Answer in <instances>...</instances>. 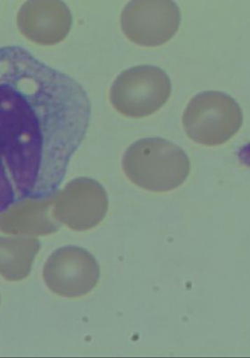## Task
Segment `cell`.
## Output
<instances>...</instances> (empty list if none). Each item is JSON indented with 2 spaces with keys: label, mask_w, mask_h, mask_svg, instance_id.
Listing matches in <instances>:
<instances>
[{
  "label": "cell",
  "mask_w": 250,
  "mask_h": 358,
  "mask_svg": "<svg viewBox=\"0 0 250 358\" xmlns=\"http://www.w3.org/2000/svg\"><path fill=\"white\" fill-rule=\"evenodd\" d=\"M90 118L73 77L20 45L0 48V215L57 194Z\"/></svg>",
  "instance_id": "cell-1"
},
{
  "label": "cell",
  "mask_w": 250,
  "mask_h": 358,
  "mask_svg": "<svg viewBox=\"0 0 250 358\" xmlns=\"http://www.w3.org/2000/svg\"><path fill=\"white\" fill-rule=\"evenodd\" d=\"M122 168L134 185L146 191L167 192L183 185L190 171L188 155L160 138H143L125 152Z\"/></svg>",
  "instance_id": "cell-2"
},
{
  "label": "cell",
  "mask_w": 250,
  "mask_h": 358,
  "mask_svg": "<svg viewBox=\"0 0 250 358\" xmlns=\"http://www.w3.org/2000/svg\"><path fill=\"white\" fill-rule=\"evenodd\" d=\"M242 124L243 112L235 99L214 90L193 96L183 116L186 135L205 146L225 144L239 132Z\"/></svg>",
  "instance_id": "cell-3"
},
{
  "label": "cell",
  "mask_w": 250,
  "mask_h": 358,
  "mask_svg": "<svg viewBox=\"0 0 250 358\" xmlns=\"http://www.w3.org/2000/svg\"><path fill=\"white\" fill-rule=\"evenodd\" d=\"M172 93L169 76L153 65H140L122 73L111 89V101L124 116H150L167 103Z\"/></svg>",
  "instance_id": "cell-4"
},
{
  "label": "cell",
  "mask_w": 250,
  "mask_h": 358,
  "mask_svg": "<svg viewBox=\"0 0 250 358\" xmlns=\"http://www.w3.org/2000/svg\"><path fill=\"white\" fill-rule=\"evenodd\" d=\"M181 12L171 0H135L122 11V32L136 45L155 48L170 41L179 29Z\"/></svg>",
  "instance_id": "cell-5"
},
{
  "label": "cell",
  "mask_w": 250,
  "mask_h": 358,
  "mask_svg": "<svg viewBox=\"0 0 250 358\" xmlns=\"http://www.w3.org/2000/svg\"><path fill=\"white\" fill-rule=\"evenodd\" d=\"M43 280L50 291L59 296L79 298L96 287L101 268L90 252L67 245L50 255L43 267Z\"/></svg>",
  "instance_id": "cell-6"
},
{
  "label": "cell",
  "mask_w": 250,
  "mask_h": 358,
  "mask_svg": "<svg viewBox=\"0 0 250 358\" xmlns=\"http://www.w3.org/2000/svg\"><path fill=\"white\" fill-rule=\"evenodd\" d=\"M55 197L57 200L53 211L55 219L75 231L98 226L108 213L107 192L92 179L74 180Z\"/></svg>",
  "instance_id": "cell-7"
},
{
  "label": "cell",
  "mask_w": 250,
  "mask_h": 358,
  "mask_svg": "<svg viewBox=\"0 0 250 358\" xmlns=\"http://www.w3.org/2000/svg\"><path fill=\"white\" fill-rule=\"evenodd\" d=\"M34 207V201H30V208H27L26 201L18 202L6 213L0 215V231L12 235H49L60 229V223L53 221L48 215L46 204Z\"/></svg>",
  "instance_id": "cell-8"
},
{
  "label": "cell",
  "mask_w": 250,
  "mask_h": 358,
  "mask_svg": "<svg viewBox=\"0 0 250 358\" xmlns=\"http://www.w3.org/2000/svg\"><path fill=\"white\" fill-rule=\"evenodd\" d=\"M40 248L37 238L0 236V275L11 282L27 278Z\"/></svg>",
  "instance_id": "cell-9"
}]
</instances>
